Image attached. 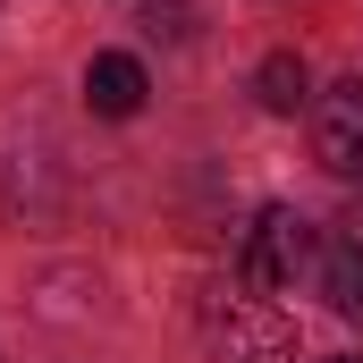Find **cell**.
Returning a JSON list of instances; mask_svg holds the SVG:
<instances>
[{"instance_id": "6da1fadb", "label": "cell", "mask_w": 363, "mask_h": 363, "mask_svg": "<svg viewBox=\"0 0 363 363\" xmlns=\"http://www.w3.org/2000/svg\"><path fill=\"white\" fill-rule=\"evenodd\" d=\"M313 262V220L296 211V203H271L254 228H245V245H237V287L245 296H279V287H296Z\"/></svg>"}, {"instance_id": "7a4b0ae2", "label": "cell", "mask_w": 363, "mask_h": 363, "mask_svg": "<svg viewBox=\"0 0 363 363\" xmlns=\"http://www.w3.org/2000/svg\"><path fill=\"white\" fill-rule=\"evenodd\" d=\"M211 355L220 363H296V321L279 313L271 296H228L211 304Z\"/></svg>"}, {"instance_id": "3957f363", "label": "cell", "mask_w": 363, "mask_h": 363, "mask_svg": "<svg viewBox=\"0 0 363 363\" xmlns=\"http://www.w3.org/2000/svg\"><path fill=\"white\" fill-rule=\"evenodd\" d=\"M313 152H321L330 178L363 186V77H347V85H330L313 101Z\"/></svg>"}, {"instance_id": "277c9868", "label": "cell", "mask_w": 363, "mask_h": 363, "mask_svg": "<svg viewBox=\"0 0 363 363\" xmlns=\"http://www.w3.org/2000/svg\"><path fill=\"white\" fill-rule=\"evenodd\" d=\"M144 60H127V51H93V68H85V101H93V118H135L144 110Z\"/></svg>"}, {"instance_id": "5b68a950", "label": "cell", "mask_w": 363, "mask_h": 363, "mask_svg": "<svg viewBox=\"0 0 363 363\" xmlns=\"http://www.w3.org/2000/svg\"><path fill=\"white\" fill-rule=\"evenodd\" d=\"M321 279H330V296H338L347 313H363V203L330 228V245H321Z\"/></svg>"}, {"instance_id": "8992f818", "label": "cell", "mask_w": 363, "mask_h": 363, "mask_svg": "<svg viewBox=\"0 0 363 363\" xmlns=\"http://www.w3.org/2000/svg\"><path fill=\"white\" fill-rule=\"evenodd\" d=\"M254 93H262V110H279V118H287V110H304V101H313L304 60H296V51H271V60L254 68Z\"/></svg>"}, {"instance_id": "52a82bcc", "label": "cell", "mask_w": 363, "mask_h": 363, "mask_svg": "<svg viewBox=\"0 0 363 363\" xmlns=\"http://www.w3.org/2000/svg\"><path fill=\"white\" fill-rule=\"evenodd\" d=\"M186 17H194V9H186V0H152V9H144V26H152V34H161V43H186V34H194V26H186Z\"/></svg>"}, {"instance_id": "ba28073f", "label": "cell", "mask_w": 363, "mask_h": 363, "mask_svg": "<svg viewBox=\"0 0 363 363\" xmlns=\"http://www.w3.org/2000/svg\"><path fill=\"white\" fill-rule=\"evenodd\" d=\"M330 363H363V355H330Z\"/></svg>"}]
</instances>
